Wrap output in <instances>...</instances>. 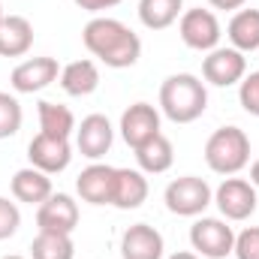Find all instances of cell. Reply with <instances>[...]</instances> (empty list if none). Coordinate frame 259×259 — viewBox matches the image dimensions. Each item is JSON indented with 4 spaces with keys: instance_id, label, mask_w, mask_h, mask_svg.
Returning a JSON list of instances; mask_svg holds the SVG:
<instances>
[{
    "instance_id": "1",
    "label": "cell",
    "mask_w": 259,
    "mask_h": 259,
    "mask_svg": "<svg viewBox=\"0 0 259 259\" xmlns=\"http://www.w3.org/2000/svg\"><path fill=\"white\" fill-rule=\"evenodd\" d=\"M81 42L100 64L112 66V69H127L142 58L139 33L130 30L124 21L109 18V15L91 18L81 30Z\"/></svg>"
},
{
    "instance_id": "2",
    "label": "cell",
    "mask_w": 259,
    "mask_h": 259,
    "mask_svg": "<svg viewBox=\"0 0 259 259\" xmlns=\"http://www.w3.org/2000/svg\"><path fill=\"white\" fill-rule=\"evenodd\" d=\"M208 109L205 81L193 72H175L160 84V112L172 124H193Z\"/></svg>"
},
{
    "instance_id": "3",
    "label": "cell",
    "mask_w": 259,
    "mask_h": 259,
    "mask_svg": "<svg viewBox=\"0 0 259 259\" xmlns=\"http://www.w3.org/2000/svg\"><path fill=\"white\" fill-rule=\"evenodd\" d=\"M205 163L217 175H238L250 163V139L241 127H220L205 142Z\"/></svg>"
},
{
    "instance_id": "4",
    "label": "cell",
    "mask_w": 259,
    "mask_h": 259,
    "mask_svg": "<svg viewBox=\"0 0 259 259\" xmlns=\"http://www.w3.org/2000/svg\"><path fill=\"white\" fill-rule=\"evenodd\" d=\"M163 202H166V208H169L172 214H178V217H199V214L214 202V190H211L208 181L199 178V175H181V178H175V181L166 187Z\"/></svg>"
},
{
    "instance_id": "5",
    "label": "cell",
    "mask_w": 259,
    "mask_h": 259,
    "mask_svg": "<svg viewBox=\"0 0 259 259\" xmlns=\"http://www.w3.org/2000/svg\"><path fill=\"white\" fill-rule=\"evenodd\" d=\"M190 244L202 259H226L232 253L235 232L220 217H199L190 226Z\"/></svg>"
},
{
    "instance_id": "6",
    "label": "cell",
    "mask_w": 259,
    "mask_h": 259,
    "mask_svg": "<svg viewBox=\"0 0 259 259\" xmlns=\"http://www.w3.org/2000/svg\"><path fill=\"white\" fill-rule=\"evenodd\" d=\"M178 33H181V42L193 52H214L223 30H220V21L211 9H184L181 18H178Z\"/></svg>"
},
{
    "instance_id": "7",
    "label": "cell",
    "mask_w": 259,
    "mask_h": 259,
    "mask_svg": "<svg viewBox=\"0 0 259 259\" xmlns=\"http://www.w3.org/2000/svg\"><path fill=\"white\" fill-rule=\"evenodd\" d=\"M256 187L244 178H223V184L214 190V205L220 208L223 220H232V223H241V220H250L253 211H256Z\"/></svg>"
},
{
    "instance_id": "8",
    "label": "cell",
    "mask_w": 259,
    "mask_h": 259,
    "mask_svg": "<svg viewBox=\"0 0 259 259\" xmlns=\"http://www.w3.org/2000/svg\"><path fill=\"white\" fill-rule=\"evenodd\" d=\"M247 72V58L238 49H214L202 61V78L214 88H232L244 78Z\"/></svg>"
},
{
    "instance_id": "9",
    "label": "cell",
    "mask_w": 259,
    "mask_h": 259,
    "mask_svg": "<svg viewBox=\"0 0 259 259\" xmlns=\"http://www.w3.org/2000/svg\"><path fill=\"white\" fill-rule=\"evenodd\" d=\"M27 160L33 169H39L46 175H58L72 163V145H69V139H55V136L36 133L27 145Z\"/></svg>"
},
{
    "instance_id": "10",
    "label": "cell",
    "mask_w": 259,
    "mask_h": 259,
    "mask_svg": "<svg viewBox=\"0 0 259 259\" xmlns=\"http://www.w3.org/2000/svg\"><path fill=\"white\" fill-rule=\"evenodd\" d=\"M61 78V64L55 58H27L12 69L9 84L15 94H39Z\"/></svg>"
},
{
    "instance_id": "11",
    "label": "cell",
    "mask_w": 259,
    "mask_h": 259,
    "mask_svg": "<svg viewBox=\"0 0 259 259\" xmlns=\"http://www.w3.org/2000/svg\"><path fill=\"white\" fill-rule=\"evenodd\" d=\"M112 142H115L112 121H109L106 115H100V112L81 118V124L75 127V148L81 151V157H88V160H94V163L109 154Z\"/></svg>"
},
{
    "instance_id": "12",
    "label": "cell",
    "mask_w": 259,
    "mask_h": 259,
    "mask_svg": "<svg viewBox=\"0 0 259 259\" xmlns=\"http://www.w3.org/2000/svg\"><path fill=\"white\" fill-rule=\"evenodd\" d=\"M36 226L39 232H64L72 235L78 226V205L69 193H52L36 208Z\"/></svg>"
},
{
    "instance_id": "13",
    "label": "cell",
    "mask_w": 259,
    "mask_h": 259,
    "mask_svg": "<svg viewBox=\"0 0 259 259\" xmlns=\"http://www.w3.org/2000/svg\"><path fill=\"white\" fill-rule=\"evenodd\" d=\"M115 169L118 166H106V163H91L88 169H81V175L75 178V190L81 196V202H88V205H112Z\"/></svg>"
},
{
    "instance_id": "14",
    "label": "cell",
    "mask_w": 259,
    "mask_h": 259,
    "mask_svg": "<svg viewBox=\"0 0 259 259\" xmlns=\"http://www.w3.org/2000/svg\"><path fill=\"white\" fill-rule=\"evenodd\" d=\"M157 133H160V112L151 103H133L121 115V136L133 151L148 139H154Z\"/></svg>"
},
{
    "instance_id": "15",
    "label": "cell",
    "mask_w": 259,
    "mask_h": 259,
    "mask_svg": "<svg viewBox=\"0 0 259 259\" xmlns=\"http://www.w3.org/2000/svg\"><path fill=\"white\" fill-rule=\"evenodd\" d=\"M166 241L148 223H133L121 235V256L124 259H163Z\"/></svg>"
},
{
    "instance_id": "16",
    "label": "cell",
    "mask_w": 259,
    "mask_h": 259,
    "mask_svg": "<svg viewBox=\"0 0 259 259\" xmlns=\"http://www.w3.org/2000/svg\"><path fill=\"white\" fill-rule=\"evenodd\" d=\"M33 46V24L24 15H3L0 21V58H21Z\"/></svg>"
},
{
    "instance_id": "17",
    "label": "cell",
    "mask_w": 259,
    "mask_h": 259,
    "mask_svg": "<svg viewBox=\"0 0 259 259\" xmlns=\"http://www.w3.org/2000/svg\"><path fill=\"white\" fill-rule=\"evenodd\" d=\"M9 187H12L15 202L36 205V208L55 193V190H52V175H46V172H39V169H33V166L18 169V172L12 175V184H9Z\"/></svg>"
},
{
    "instance_id": "18",
    "label": "cell",
    "mask_w": 259,
    "mask_h": 259,
    "mask_svg": "<svg viewBox=\"0 0 259 259\" xmlns=\"http://www.w3.org/2000/svg\"><path fill=\"white\" fill-rule=\"evenodd\" d=\"M148 199V178L142 169H115V193L112 205L121 211H133Z\"/></svg>"
},
{
    "instance_id": "19",
    "label": "cell",
    "mask_w": 259,
    "mask_h": 259,
    "mask_svg": "<svg viewBox=\"0 0 259 259\" xmlns=\"http://www.w3.org/2000/svg\"><path fill=\"white\" fill-rule=\"evenodd\" d=\"M136 163L145 175H163L175 163V148L163 133H157L154 139H148L145 145L136 148Z\"/></svg>"
},
{
    "instance_id": "20",
    "label": "cell",
    "mask_w": 259,
    "mask_h": 259,
    "mask_svg": "<svg viewBox=\"0 0 259 259\" xmlns=\"http://www.w3.org/2000/svg\"><path fill=\"white\" fill-rule=\"evenodd\" d=\"M61 88L69 97H91L100 88V66L94 61H72V64L61 66Z\"/></svg>"
},
{
    "instance_id": "21",
    "label": "cell",
    "mask_w": 259,
    "mask_h": 259,
    "mask_svg": "<svg viewBox=\"0 0 259 259\" xmlns=\"http://www.w3.org/2000/svg\"><path fill=\"white\" fill-rule=\"evenodd\" d=\"M226 36L232 42V49L244 52H256L259 49V9H238L226 27Z\"/></svg>"
},
{
    "instance_id": "22",
    "label": "cell",
    "mask_w": 259,
    "mask_h": 259,
    "mask_svg": "<svg viewBox=\"0 0 259 259\" xmlns=\"http://www.w3.org/2000/svg\"><path fill=\"white\" fill-rule=\"evenodd\" d=\"M184 12V0H139V21L148 30L172 27Z\"/></svg>"
},
{
    "instance_id": "23",
    "label": "cell",
    "mask_w": 259,
    "mask_h": 259,
    "mask_svg": "<svg viewBox=\"0 0 259 259\" xmlns=\"http://www.w3.org/2000/svg\"><path fill=\"white\" fill-rule=\"evenodd\" d=\"M36 115H39V133L46 136H55V139H69L75 133V118L72 112L61 106V103H49L42 100L36 106Z\"/></svg>"
},
{
    "instance_id": "24",
    "label": "cell",
    "mask_w": 259,
    "mask_h": 259,
    "mask_svg": "<svg viewBox=\"0 0 259 259\" xmlns=\"http://www.w3.org/2000/svg\"><path fill=\"white\" fill-rule=\"evenodd\" d=\"M30 259H75L72 235H64V232H39L30 241Z\"/></svg>"
},
{
    "instance_id": "25",
    "label": "cell",
    "mask_w": 259,
    "mask_h": 259,
    "mask_svg": "<svg viewBox=\"0 0 259 259\" xmlns=\"http://www.w3.org/2000/svg\"><path fill=\"white\" fill-rule=\"evenodd\" d=\"M21 121H24L21 103H18L12 94L0 91V139H9V136H15V133L21 130Z\"/></svg>"
},
{
    "instance_id": "26",
    "label": "cell",
    "mask_w": 259,
    "mask_h": 259,
    "mask_svg": "<svg viewBox=\"0 0 259 259\" xmlns=\"http://www.w3.org/2000/svg\"><path fill=\"white\" fill-rule=\"evenodd\" d=\"M238 103L247 115L259 118V69L238 81Z\"/></svg>"
},
{
    "instance_id": "27",
    "label": "cell",
    "mask_w": 259,
    "mask_h": 259,
    "mask_svg": "<svg viewBox=\"0 0 259 259\" xmlns=\"http://www.w3.org/2000/svg\"><path fill=\"white\" fill-rule=\"evenodd\" d=\"M232 253L235 259H259V226H247L235 235Z\"/></svg>"
},
{
    "instance_id": "28",
    "label": "cell",
    "mask_w": 259,
    "mask_h": 259,
    "mask_svg": "<svg viewBox=\"0 0 259 259\" xmlns=\"http://www.w3.org/2000/svg\"><path fill=\"white\" fill-rule=\"evenodd\" d=\"M21 226V211L15 202H9L6 196H0V241L12 238Z\"/></svg>"
},
{
    "instance_id": "29",
    "label": "cell",
    "mask_w": 259,
    "mask_h": 259,
    "mask_svg": "<svg viewBox=\"0 0 259 259\" xmlns=\"http://www.w3.org/2000/svg\"><path fill=\"white\" fill-rule=\"evenodd\" d=\"M78 9H84V12H103V9H112V6H118L121 0H72Z\"/></svg>"
},
{
    "instance_id": "30",
    "label": "cell",
    "mask_w": 259,
    "mask_h": 259,
    "mask_svg": "<svg viewBox=\"0 0 259 259\" xmlns=\"http://www.w3.org/2000/svg\"><path fill=\"white\" fill-rule=\"evenodd\" d=\"M208 3H211L214 9H226V12H232V9H235V12H238V9H244V3H247V0H208Z\"/></svg>"
},
{
    "instance_id": "31",
    "label": "cell",
    "mask_w": 259,
    "mask_h": 259,
    "mask_svg": "<svg viewBox=\"0 0 259 259\" xmlns=\"http://www.w3.org/2000/svg\"><path fill=\"white\" fill-rule=\"evenodd\" d=\"M250 184L259 190V157L253 160V166H250Z\"/></svg>"
},
{
    "instance_id": "32",
    "label": "cell",
    "mask_w": 259,
    "mask_h": 259,
    "mask_svg": "<svg viewBox=\"0 0 259 259\" xmlns=\"http://www.w3.org/2000/svg\"><path fill=\"white\" fill-rule=\"evenodd\" d=\"M169 259H202L199 253H190V250H178V253H172Z\"/></svg>"
},
{
    "instance_id": "33",
    "label": "cell",
    "mask_w": 259,
    "mask_h": 259,
    "mask_svg": "<svg viewBox=\"0 0 259 259\" xmlns=\"http://www.w3.org/2000/svg\"><path fill=\"white\" fill-rule=\"evenodd\" d=\"M0 259H27V256H18V253H9V256H0Z\"/></svg>"
},
{
    "instance_id": "34",
    "label": "cell",
    "mask_w": 259,
    "mask_h": 259,
    "mask_svg": "<svg viewBox=\"0 0 259 259\" xmlns=\"http://www.w3.org/2000/svg\"><path fill=\"white\" fill-rule=\"evenodd\" d=\"M3 15H6V12H3V3H0V21H3Z\"/></svg>"
}]
</instances>
